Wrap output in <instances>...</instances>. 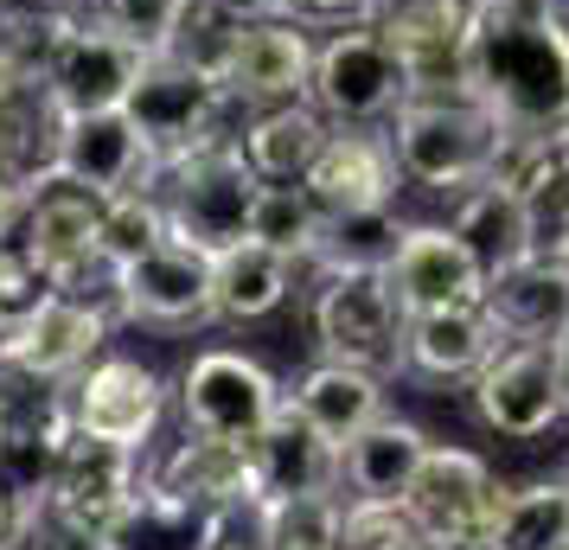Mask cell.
Masks as SVG:
<instances>
[{"label": "cell", "mask_w": 569, "mask_h": 550, "mask_svg": "<svg viewBox=\"0 0 569 550\" xmlns=\"http://www.w3.org/2000/svg\"><path fill=\"white\" fill-rule=\"evenodd\" d=\"M288 20H301L308 32L365 27V20H371V0H288Z\"/></svg>", "instance_id": "cell-41"}, {"label": "cell", "mask_w": 569, "mask_h": 550, "mask_svg": "<svg viewBox=\"0 0 569 550\" xmlns=\"http://www.w3.org/2000/svg\"><path fill=\"white\" fill-rule=\"evenodd\" d=\"M39 294H46V276H39V262L27 257V243H20V237H0V333L27 314Z\"/></svg>", "instance_id": "cell-39"}, {"label": "cell", "mask_w": 569, "mask_h": 550, "mask_svg": "<svg viewBox=\"0 0 569 550\" xmlns=\"http://www.w3.org/2000/svg\"><path fill=\"white\" fill-rule=\"evenodd\" d=\"M550 550H569V538H563V544H550Z\"/></svg>", "instance_id": "cell-47"}, {"label": "cell", "mask_w": 569, "mask_h": 550, "mask_svg": "<svg viewBox=\"0 0 569 550\" xmlns=\"http://www.w3.org/2000/svg\"><path fill=\"white\" fill-rule=\"evenodd\" d=\"M282 384L276 371L243 359L231 346H211L180 371V422L192 436H224V442H257L262 422L276 417Z\"/></svg>", "instance_id": "cell-15"}, {"label": "cell", "mask_w": 569, "mask_h": 550, "mask_svg": "<svg viewBox=\"0 0 569 550\" xmlns=\"http://www.w3.org/2000/svg\"><path fill=\"white\" fill-rule=\"evenodd\" d=\"M211 550H262L257 506H237V512H224V524H218V538H211Z\"/></svg>", "instance_id": "cell-42"}, {"label": "cell", "mask_w": 569, "mask_h": 550, "mask_svg": "<svg viewBox=\"0 0 569 550\" xmlns=\"http://www.w3.org/2000/svg\"><path fill=\"white\" fill-rule=\"evenodd\" d=\"M308 103L339 129H378L410 103V71L378 27H339L313 46Z\"/></svg>", "instance_id": "cell-6"}, {"label": "cell", "mask_w": 569, "mask_h": 550, "mask_svg": "<svg viewBox=\"0 0 569 550\" xmlns=\"http://www.w3.org/2000/svg\"><path fill=\"white\" fill-rule=\"evenodd\" d=\"M487 308L506 327V340H531V346H557L569 333V257H525L487 269Z\"/></svg>", "instance_id": "cell-23"}, {"label": "cell", "mask_w": 569, "mask_h": 550, "mask_svg": "<svg viewBox=\"0 0 569 550\" xmlns=\"http://www.w3.org/2000/svg\"><path fill=\"white\" fill-rule=\"evenodd\" d=\"M320 224H327V211L313 206V192L301 180H262L257 206H250V237L257 243H269L295 269H308L313 243H320Z\"/></svg>", "instance_id": "cell-32"}, {"label": "cell", "mask_w": 569, "mask_h": 550, "mask_svg": "<svg viewBox=\"0 0 569 550\" xmlns=\"http://www.w3.org/2000/svg\"><path fill=\"white\" fill-rule=\"evenodd\" d=\"M167 206H160V192L148 186V192H122V199H103V257L109 269L116 262L141 257V250H154V243H167Z\"/></svg>", "instance_id": "cell-35"}, {"label": "cell", "mask_w": 569, "mask_h": 550, "mask_svg": "<svg viewBox=\"0 0 569 550\" xmlns=\"http://www.w3.org/2000/svg\"><path fill=\"white\" fill-rule=\"evenodd\" d=\"M288 403L301 410V417L327 436V442H352L365 422L385 417V378L365 366H339V359H320V366H308L295 384H288Z\"/></svg>", "instance_id": "cell-28"}, {"label": "cell", "mask_w": 569, "mask_h": 550, "mask_svg": "<svg viewBox=\"0 0 569 550\" xmlns=\"http://www.w3.org/2000/svg\"><path fill=\"white\" fill-rule=\"evenodd\" d=\"M557 366H563V391H569V333L557 340Z\"/></svg>", "instance_id": "cell-45"}, {"label": "cell", "mask_w": 569, "mask_h": 550, "mask_svg": "<svg viewBox=\"0 0 569 550\" xmlns=\"http://www.w3.org/2000/svg\"><path fill=\"white\" fill-rule=\"evenodd\" d=\"M301 186L313 192L320 211H371V206H397L403 167H397V148H390L385 129H339L333 122L327 148L313 154Z\"/></svg>", "instance_id": "cell-21"}, {"label": "cell", "mask_w": 569, "mask_h": 550, "mask_svg": "<svg viewBox=\"0 0 569 550\" xmlns=\"http://www.w3.org/2000/svg\"><path fill=\"white\" fill-rule=\"evenodd\" d=\"M333 122L301 97V103H269V109H243L237 122V154L257 167V180H308L313 154L327 148Z\"/></svg>", "instance_id": "cell-26"}, {"label": "cell", "mask_w": 569, "mask_h": 550, "mask_svg": "<svg viewBox=\"0 0 569 550\" xmlns=\"http://www.w3.org/2000/svg\"><path fill=\"white\" fill-rule=\"evenodd\" d=\"M339 550H436L422 524L397 499H346V538Z\"/></svg>", "instance_id": "cell-36"}, {"label": "cell", "mask_w": 569, "mask_h": 550, "mask_svg": "<svg viewBox=\"0 0 569 550\" xmlns=\"http://www.w3.org/2000/svg\"><path fill=\"white\" fill-rule=\"evenodd\" d=\"M141 480H148V468H141L134 448L97 442V436H71V442L58 448L52 473H46V487L32 499H46L52 512L90 524V531H109V524L122 519V506L141 493Z\"/></svg>", "instance_id": "cell-17"}, {"label": "cell", "mask_w": 569, "mask_h": 550, "mask_svg": "<svg viewBox=\"0 0 569 550\" xmlns=\"http://www.w3.org/2000/svg\"><path fill=\"white\" fill-rule=\"evenodd\" d=\"M499 346H506V327L492 320L487 301L422 308L403 320V371L429 378V384H473Z\"/></svg>", "instance_id": "cell-19"}, {"label": "cell", "mask_w": 569, "mask_h": 550, "mask_svg": "<svg viewBox=\"0 0 569 550\" xmlns=\"http://www.w3.org/2000/svg\"><path fill=\"white\" fill-rule=\"evenodd\" d=\"M385 282L403 301V314H422V308L487 301V262L455 237V224H410L397 262L385 269Z\"/></svg>", "instance_id": "cell-20"}, {"label": "cell", "mask_w": 569, "mask_h": 550, "mask_svg": "<svg viewBox=\"0 0 569 550\" xmlns=\"http://www.w3.org/2000/svg\"><path fill=\"white\" fill-rule=\"evenodd\" d=\"M218 83L237 97V109H269V103H301L313 83V32L301 20H257L237 27L231 58Z\"/></svg>", "instance_id": "cell-18"}, {"label": "cell", "mask_w": 569, "mask_h": 550, "mask_svg": "<svg viewBox=\"0 0 569 550\" xmlns=\"http://www.w3.org/2000/svg\"><path fill=\"white\" fill-rule=\"evenodd\" d=\"M429 429L410 417H378L365 422L352 442L339 448V473H346V499H397L410 493L416 468H422V454H429Z\"/></svg>", "instance_id": "cell-25"}, {"label": "cell", "mask_w": 569, "mask_h": 550, "mask_svg": "<svg viewBox=\"0 0 569 550\" xmlns=\"http://www.w3.org/2000/svg\"><path fill=\"white\" fill-rule=\"evenodd\" d=\"M103 346H109V308L97 294L46 289L0 333V366L27 371L39 384H71L78 371H90L103 359Z\"/></svg>", "instance_id": "cell-10"}, {"label": "cell", "mask_w": 569, "mask_h": 550, "mask_svg": "<svg viewBox=\"0 0 569 550\" xmlns=\"http://www.w3.org/2000/svg\"><path fill=\"white\" fill-rule=\"evenodd\" d=\"M71 422L78 436H97V442H116V448H141L154 442L160 417H167V378H160L148 359L134 352H103L90 371H78L71 384Z\"/></svg>", "instance_id": "cell-16"}, {"label": "cell", "mask_w": 569, "mask_h": 550, "mask_svg": "<svg viewBox=\"0 0 569 550\" xmlns=\"http://www.w3.org/2000/svg\"><path fill=\"white\" fill-rule=\"evenodd\" d=\"M499 506H506L499 473H492L473 448H455V442L429 448L422 468H416V480H410V493H403V512L422 524V538L436 550L492 544Z\"/></svg>", "instance_id": "cell-8"}, {"label": "cell", "mask_w": 569, "mask_h": 550, "mask_svg": "<svg viewBox=\"0 0 569 550\" xmlns=\"http://www.w3.org/2000/svg\"><path fill=\"white\" fill-rule=\"evenodd\" d=\"M46 173L83 186L97 199H122V192H148L160 180V160L129 109H90V116H58Z\"/></svg>", "instance_id": "cell-13"}, {"label": "cell", "mask_w": 569, "mask_h": 550, "mask_svg": "<svg viewBox=\"0 0 569 550\" xmlns=\"http://www.w3.org/2000/svg\"><path fill=\"white\" fill-rule=\"evenodd\" d=\"M167 493L192 499L206 512H237V506H262V468L250 442H224V436H192L186 429L180 442L154 461V473Z\"/></svg>", "instance_id": "cell-22"}, {"label": "cell", "mask_w": 569, "mask_h": 550, "mask_svg": "<svg viewBox=\"0 0 569 550\" xmlns=\"http://www.w3.org/2000/svg\"><path fill=\"white\" fill-rule=\"evenodd\" d=\"M122 109L134 116V129L148 134V148H154L160 167L237 141V97L211 71H192L173 52H160L141 64V78H134Z\"/></svg>", "instance_id": "cell-4"}, {"label": "cell", "mask_w": 569, "mask_h": 550, "mask_svg": "<svg viewBox=\"0 0 569 550\" xmlns=\"http://www.w3.org/2000/svg\"><path fill=\"white\" fill-rule=\"evenodd\" d=\"M448 224H455V237H461V243L487 262V269L525 257V250H538V243H531V211H525V192H518V186H506V180H492V173L480 186L455 192Z\"/></svg>", "instance_id": "cell-30"}, {"label": "cell", "mask_w": 569, "mask_h": 550, "mask_svg": "<svg viewBox=\"0 0 569 550\" xmlns=\"http://www.w3.org/2000/svg\"><path fill=\"white\" fill-rule=\"evenodd\" d=\"M13 39H20V58H27V71L39 78V90H46V103L58 116L122 109L134 78H141V64H148L141 46H129L116 27L97 20V7L78 13V20H64V27L13 32Z\"/></svg>", "instance_id": "cell-3"}, {"label": "cell", "mask_w": 569, "mask_h": 550, "mask_svg": "<svg viewBox=\"0 0 569 550\" xmlns=\"http://www.w3.org/2000/svg\"><path fill=\"white\" fill-rule=\"evenodd\" d=\"M20 243L39 262L46 289L64 294H97V282L109 289V257H103V199L83 186L39 173L32 180V206L20 218Z\"/></svg>", "instance_id": "cell-7"}, {"label": "cell", "mask_w": 569, "mask_h": 550, "mask_svg": "<svg viewBox=\"0 0 569 550\" xmlns=\"http://www.w3.org/2000/svg\"><path fill=\"white\" fill-rule=\"evenodd\" d=\"M467 97H480L506 129H563L569 122V13H563V0L473 7Z\"/></svg>", "instance_id": "cell-1"}, {"label": "cell", "mask_w": 569, "mask_h": 550, "mask_svg": "<svg viewBox=\"0 0 569 550\" xmlns=\"http://www.w3.org/2000/svg\"><path fill=\"white\" fill-rule=\"evenodd\" d=\"M224 512H206L192 499L167 493L160 480H141V493L122 506V519L109 524V550H211Z\"/></svg>", "instance_id": "cell-29"}, {"label": "cell", "mask_w": 569, "mask_h": 550, "mask_svg": "<svg viewBox=\"0 0 569 550\" xmlns=\"http://www.w3.org/2000/svg\"><path fill=\"white\" fill-rule=\"evenodd\" d=\"M313 320V346L320 359L339 366H365L390 378L403 371V301L390 294L385 276H320V289L308 301Z\"/></svg>", "instance_id": "cell-9"}, {"label": "cell", "mask_w": 569, "mask_h": 550, "mask_svg": "<svg viewBox=\"0 0 569 550\" xmlns=\"http://www.w3.org/2000/svg\"><path fill=\"white\" fill-rule=\"evenodd\" d=\"M569 538V480H531V487H506L499 524H492V550H550Z\"/></svg>", "instance_id": "cell-34"}, {"label": "cell", "mask_w": 569, "mask_h": 550, "mask_svg": "<svg viewBox=\"0 0 569 550\" xmlns=\"http://www.w3.org/2000/svg\"><path fill=\"white\" fill-rule=\"evenodd\" d=\"M13 550H109V538L78 519H64V512H52L46 499H27V519H20Z\"/></svg>", "instance_id": "cell-38"}, {"label": "cell", "mask_w": 569, "mask_h": 550, "mask_svg": "<svg viewBox=\"0 0 569 550\" xmlns=\"http://www.w3.org/2000/svg\"><path fill=\"white\" fill-rule=\"evenodd\" d=\"M288 294H295V262L276 257L257 237L211 257V320H224V327H257Z\"/></svg>", "instance_id": "cell-27"}, {"label": "cell", "mask_w": 569, "mask_h": 550, "mask_svg": "<svg viewBox=\"0 0 569 550\" xmlns=\"http://www.w3.org/2000/svg\"><path fill=\"white\" fill-rule=\"evenodd\" d=\"M262 550H339L346 499L339 493H269L257 506Z\"/></svg>", "instance_id": "cell-33"}, {"label": "cell", "mask_w": 569, "mask_h": 550, "mask_svg": "<svg viewBox=\"0 0 569 550\" xmlns=\"http://www.w3.org/2000/svg\"><path fill=\"white\" fill-rule=\"evenodd\" d=\"M473 7H499V0H473Z\"/></svg>", "instance_id": "cell-46"}, {"label": "cell", "mask_w": 569, "mask_h": 550, "mask_svg": "<svg viewBox=\"0 0 569 550\" xmlns=\"http://www.w3.org/2000/svg\"><path fill=\"white\" fill-rule=\"evenodd\" d=\"M109 301L134 327H160V333L206 327L211 320V257L180 243V237H167V243L109 269Z\"/></svg>", "instance_id": "cell-12"}, {"label": "cell", "mask_w": 569, "mask_h": 550, "mask_svg": "<svg viewBox=\"0 0 569 550\" xmlns=\"http://www.w3.org/2000/svg\"><path fill=\"white\" fill-rule=\"evenodd\" d=\"M257 468H262V499L269 493H339L346 499V473H339V442H327L295 403H276V417L262 422L257 442Z\"/></svg>", "instance_id": "cell-24"}, {"label": "cell", "mask_w": 569, "mask_h": 550, "mask_svg": "<svg viewBox=\"0 0 569 550\" xmlns=\"http://www.w3.org/2000/svg\"><path fill=\"white\" fill-rule=\"evenodd\" d=\"M186 7H192V0H97V20L116 27L129 46H141L148 58H160L167 46H173Z\"/></svg>", "instance_id": "cell-37"}, {"label": "cell", "mask_w": 569, "mask_h": 550, "mask_svg": "<svg viewBox=\"0 0 569 550\" xmlns=\"http://www.w3.org/2000/svg\"><path fill=\"white\" fill-rule=\"evenodd\" d=\"M20 519H27V499L0 480V550H13V538H20Z\"/></svg>", "instance_id": "cell-44"}, {"label": "cell", "mask_w": 569, "mask_h": 550, "mask_svg": "<svg viewBox=\"0 0 569 550\" xmlns=\"http://www.w3.org/2000/svg\"><path fill=\"white\" fill-rule=\"evenodd\" d=\"M206 7H218L224 20H237V27H257V20H288V0H206Z\"/></svg>", "instance_id": "cell-43"}, {"label": "cell", "mask_w": 569, "mask_h": 550, "mask_svg": "<svg viewBox=\"0 0 569 550\" xmlns=\"http://www.w3.org/2000/svg\"><path fill=\"white\" fill-rule=\"evenodd\" d=\"M473 550H492V544H473Z\"/></svg>", "instance_id": "cell-48"}, {"label": "cell", "mask_w": 569, "mask_h": 550, "mask_svg": "<svg viewBox=\"0 0 569 550\" xmlns=\"http://www.w3.org/2000/svg\"><path fill=\"white\" fill-rule=\"evenodd\" d=\"M467 397H473V417L487 422L492 436H506V442H538V436H550L569 417L557 346H531V340L499 346L480 366V378L467 384Z\"/></svg>", "instance_id": "cell-11"}, {"label": "cell", "mask_w": 569, "mask_h": 550, "mask_svg": "<svg viewBox=\"0 0 569 550\" xmlns=\"http://www.w3.org/2000/svg\"><path fill=\"white\" fill-rule=\"evenodd\" d=\"M410 71V97H467L473 0H371V20Z\"/></svg>", "instance_id": "cell-14"}, {"label": "cell", "mask_w": 569, "mask_h": 550, "mask_svg": "<svg viewBox=\"0 0 569 550\" xmlns=\"http://www.w3.org/2000/svg\"><path fill=\"white\" fill-rule=\"evenodd\" d=\"M385 134L397 148L403 180L422 192H448V199L487 180L506 148V122L480 97H410Z\"/></svg>", "instance_id": "cell-2"}, {"label": "cell", "mask_w": 569, "mask_h": 550, "mask_svg": "<svg viewBox=\"0 0 569 550\" xmlns=\"http://www.w3.org/2000/svg\"><path fill=\"white\" fill-rule=\"evenodd\" d=\"M97 0H0V27L7 32H46V27H64L90 13Z\"/></svg>", "instance_id": "cell-40"}, {"label": "cell", "mask_w": 569, "mask_h": 550, "mask_svg": "<svg viewBox=\"0 0 569 550\" xmlns=\"http://www.w3.org/2000/svg\"><path fill=\"white\" fill-rule=\"evenodd\" d=\"M410 224L397 218V206H371V211H327L320 243H313V276H385L397 250H403Z\"/></svg>", "instance_id": "cell-31"}, {"label": "cell", "mask_w": 569, "mask_h": 550, "mask_svg": "<svg viewBox=\"0 0 569 550\" xmlns=\"http://www.w3.org/2000/svg\"><path fill=\"white\" fill-rule=\"evenodd\" d=\"M154 192L167 206V231L180 243H192V250L218 257V250H231V243L250 237V206H257L262 180H257V167L237 154V141H224V148H206L192 160L160 167Z\"/></svg>", "instance_id": "cell-5"}]
</instances>
